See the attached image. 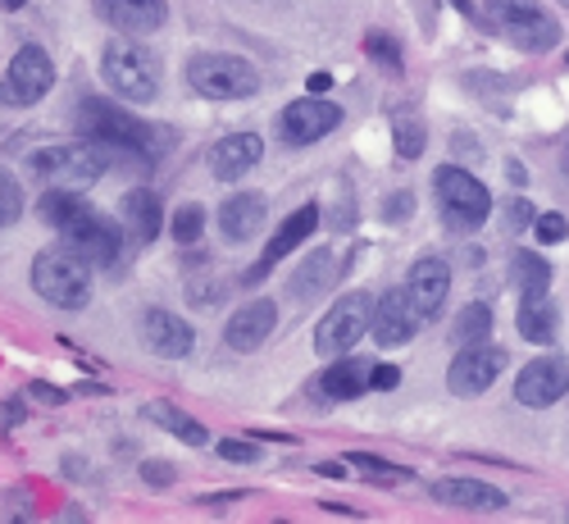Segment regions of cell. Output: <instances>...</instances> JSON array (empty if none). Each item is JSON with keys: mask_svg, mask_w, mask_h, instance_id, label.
Here are the masks:
<instances>
[{"mask_svg": "<svg viewBox=\"0 0 569 524\" xmlns=\"http://www.w3.org/2000/svg\"><path fill=\"white\" fill-rule=\"evenodd\" d=\"M78 128H82V137L101 141L110 156H128V160H141V165H156L173 147L169 128L141 123L137 115H128L110 101H82L78 106Z\"/></svg>", "mask_w": 569, "mask_h": 524, "instance_id": "cell-1", "label": "cell"}, {"mask_svg": "<svg viewBox=\"0 0 569 524\" xmlns=\"http://www.w3.org/2000/svg\"><path fill=\"white\" fill-rule=\"evenodd\" d=\"M106 147L101 141H56V147H41L28 156V174L46 187H73V192H87L106 178Z\"/></svg>", "mask_w": 569, "mask_h": 524, "instance_id": "cell-2", "label": "cell"}, {"mask_svg": "<svg viewBox=\"0 0 569 524\" xmlns=\"http://www.w3.org/2000/svg\"><path fill=\"white\" fill-rule=\"evenodd\" d=\"M32 293L56 310H82L91 301V265L69 247H46L32 260Z\"/></svg>", "mask_w": 569, "mask_h": 524, "instance_id": "cell-3", "label": "cell"}, {"mask_svg": "<svg viewBox=\"0 0 569 524\" xmlns=\"http://www.w3.org/2000/svg\"><path fill=\"white\" fill-rule=\"evenodd\" d=\"M101 78L114 97L147 106L160 97V60L151 51H141L137 41H106L101 51Z\"/></svg>", "mask_w": 569, "mask_h": 524, "instance_id": "cell-4", "label": "cell"}, {"mask_svg": "<svg viewBox=\"0 0 569 524\" xmlns=\"http://www.w3.org/2000/svg\"><path fill=\"white\" fill-rule=\"evenodd\" d=\"M488 14H492V28L515 46V51L542 56V51H556L560 46V23L538 6V0H488Z\"/></svg>", "mask_w": 569, "mask_h": 524, "instance_id": "cell-5", "label": "cell"}, {"mask_svg": "<svg viewBox=\"0 0 569 524\" xmlns=\"http://www.w3.org/2000/svg\"><path fill=\"white\" fill-rule=\"evenodd\" d=\"M433 192H438V210H442L451 233H473V228H483V219L492 215L488 187L460 165H442L433 174Z\"/></svg>", "mask_w": 569, "mask_h": 524, "instance_id": "cell-6", "label": "cell"}, {"mask_svg": "<svg viewBox=\"0 0 569 524\" xmlns=\"http://www.w3.org/2000/svg\"><path fill=\"white\" fill-rule=\"evenodd\" d=\"M187 82H192L206 101H247L260 91V78L242 56H219V51L192 56V65H187Z\"/></svg>", "mask_w": 569, "mask_h": 524, "instance_id": "cell-7", "label": "cell"}, {"mask_svg": "<svg viewBox=\"0 0 569 524\" xmlns=\"http://www.w3.org/2000/svg\"><path fill=\"white\" fill-rule=\"evenodd\" d=\"M373 324V297L369 293H347L338 306H328L319 328H315V352L319 356H347L351 347H360V338Z\"/></svg>", "mask_w": 569, "mask_h": 524, "instance_id": "cell-8", "label": "cell"}, {"mask_svg": "<svg viewBox=\"0 0 569 524\" xmlns=\"http://www.w3.org/2000/svg\"><path fill=\"white\" fill-rule=\"evenodd\" d=\"M51 87H56V65H51V56H46L41 46H19L14 60H10V69H6V78H0V106H14V110L37 106Z\"/></svg>", "mask_w": 569, "mask_h": 524, "instance_id": "cell-9", "label": "cell"}, {"mask_svg": "<svg viewBox=\"0 0 569 524\" xmlns=\"http://www.w3.org/2000/svg\"><path fill=\"white\" fill-rule=\"evenodd\" d=\"M60 233H64V243H69L91 269H110V265L119 260V251H123V228H119L114 219L97 215L91 206H87L78 219H69Z\"/></svg>", "mask_w": 569, "mask_h": 524, "instance_id": "cell-10", "label": "cell"}, {"mask_svg": "<svg viewBox=\"0 0 569 524\" xmlns=\"http://www.w3.org/2000/svg\"><path fill=\"white\" fill-rule=\"evenodd\" d=\"M506 347H492V343H473V347H460L451 369H447V388L456 397H483L497 378L506 374Z\"/></svg>", "mask_w": 569, "mask_h": 524, "instance_id": "cell-11", "label": "cell"}, {"mask_svg": "<svg viewBox=\"0 0 569 524\" xmlns=\"http://www.w3.org/2000/svg\"><path fill=\"white\" fill-rule=\"evenodd\" d=\"M342 123V110L333 106V101H323V97H310L306 101H292L288 110H282V119H278V137L288 141V147H310V141H319V137H328Z\"/></svg>", "mask_w": 569, "mask_h": 524, "instance_id": "cell-12", "label": "cell"}, {"mask_svg": "<svg viewBox=\"0 0 569 524\" xmlns=\"http://www.w3.org/2000/svg\"><path fill=\"white\" fill-rule=\"evenodd\" d=\"M419 328H423V315H419V306L410 301L406 283H401V288H392L383 301H373V324H369V333H373L378 347H401V343L415 338Z\"/></svg>", "mask_w": 569, "mask_h": 524, "instance_id": "cell-13", "label": "cell"}, {"mask_svg": "<svg viewBox=\"0 0 569 524\" xmlns=\"http://www.w3.org/2000/svg\"><path fill=\"white\" fill-rule=\"evenodd\" d=\"M565 393H569V365H565L560 356H538V360L525 365V374L515 378L519 406H533V411L560 402Z\"/></svg>", "mask_w": 569, "mask_h": 524, "instance_id": "cell-14", "label": "cell"}, {"mask_svg": "<svg viewBox=\"0 0 569 524\" xmlns=\"http://www.w3.org/2000/svg\"><path fill=\"white\" fill-rule=\"evenodd\" d=\"M141 343H147V352L160 356V360H182L187 352H192L197 333H192V324L178 319L173 310L151 306L147 315H141Z\"/></svg>", "mask_w": 569, "mask_h": 524, "instance_id": "cell-15", "label": "cell"}, {"mask_svg": "<svg viewBox=\"0 0 569 524\" xmlns=\"http://www.w3.org/2000/svg\"><path fill=\"white\" fill-rule=\"evenodd\" d=\"M406 288H410V301L419 306L423 324L438 319L442 306H447V293H451V269L442 256H423L410 265V278H406Z\"/></svg>", "mask_w": 569, "mask_h": 524, "instance_id": "cell-16", "label": "cell"}, {"mask_svg": "<svg viewBox=\"0 0 569 524\" xmlns=\"http://www.w3.org/2000/svg\"><path fill=\"white\" fill-rule=\"evenodd\" d=\"M315 228H319V206H315V201H310V206H301V210H292V219H282V228L269 237V247H264L260 265H251V269H247V283H260V278H264L282 256L297 251Z\"/></svg>", "mask_w": 569, "mask_h": 524, "instance_id": "cell-17", "label": "cell"}, {"mask_svg": "<svg viewBox=\"0 0 569 524\" xmlns=\"http://www.w3.org/2000/svg\"><path fill=\"white\" fill-rule=\"evenodd\" d=\"M260 160H264V141L256 132H232L210 151V174L219 182H237L242 174H251Z\"/></svg>", "mask_w": 569, "mask_h": 524, "instance_id": "cell-18", "label": "cell"}, {"mask_svg": "<svg viewBox=\"0 0 569 524\" xmlns=\"http://www.w3.org/2000/svg\"><path fill=\"white\" fill-rule=\"evenodd\" d=\"M97 14L110 28L128 32V37H147V32H156L164 23L169 6L164 0H97Z\"/></svg>", "mask_w": 569, "mask_h": 524, "instance_id": "cell-19", "label": "cell"}, {"mask_svg": "<svg viewBox=\"0 0 569 524\" xmlns=\"http://www.w3.org/2000/svg\"><path fill=\"white\" fill-rule=\"evenodd\" d=\"M273 324H278V306L260 297V301L242 306V310L228 319V333H223V338H228L232 352H256V347L269 338V333H273Z\"/></svg>", "mask_w": 569, "mask_h": 524, "instance_id": "cell-20", "label": "cell"}, {"mask_svg": "<svg viewBox=\"0 0 569 524\" xmlns=\"http://www.w3.org/2000/svg\"><path fill=\"white\" fill-rule=\"evenodd\" d=\"M264 224V197L260 192H237L219 206V233L228 237V243H251V237L260 233Z\"/></svg>", "mask_w": 569, "mask_h": 524, "instance_id": "cell-21", "label": "cell"}, {"mask_svg": "<svg viewBox=\"0 0 569 524\" xmlns=\"http://www.w3.org/2000/svg\"><path fill=\"white\" fill-rule=\"evenodd\" d=\"M123 233L137 247H151L160 237V197L151 192V187H132V192L123 197Z\"/></svg>", "mask_w": 569, "mask_h": 524, "instance_id": "cell-22", "label": "cell"}, {"mask_svg": "<svg viewBox=\"0 0 569 524\" xmlns=\"http://www.w3.org/2000/svg\"><path fill=\"white\" fill-rule=\"evenodd\" d=\"M433 497L447 506H460V511H501L506 506V493L492 484H479V479H438Z\"/></svg>", "mask_w": 569, "mask_h": 524, "instance_id": "cell-23", "label": "cell"}, {"mask_svg": "<svg viewBox=\"0 0 569 524\" xmlns=\"http://www.w3.org/2000/svg\"><path fill=\"white\" fill-rule=\"evenodd\" d=\"M342 269H338V260H333V251H310L306 260H301V269H292V278H288V293L297 297V301H315V297H323V288L333 283Z\"/></svg>", "mask_w": 569, "mask_h": 524, "instance_id": "cell-24", "label": "cell"}, {"mask_svg": "<svg viewBox=\"0 0 569 524\" xmlns=\"http://www.w3.org/2000/svg\"><path fill=\"white\" fill-rule=\"evenodd\" d=\"M369 369L360 365V360H351V356H338L333 365H328L323 374H319V393L328 397V402H356L365 388H369V378H365Z\"/></svg>", "mask_w": 569, "mask_h": 524, "instance_id": "cell-25", "label": "cell"}, {"mask_svg": "<svg viewBox=\"0 0 569 524\" xmlns=\"http://www.w3.org/2000/svg\"><path fill=\"white\" fill-rule=\"evenodd\" d=\"M510 288L519 293V301H538L551 293V265L538 251H515L510 260Z\"/></svg>", "mask_w": 569, "mask_h": 524, "instance_id": "cell-26", "label": "cell"}, {"mask_svg": "<svg viewBox=\"0 0 569 524\" xmlns=\"http://www.w3.org/2000/svg\"><path fill=\"white\" fill-rule=\"evenodd\" d=\"M147 415H151V419L164 428V434L182 438L187 447H206V443H210V434H206V428H201L192 415H182L173 402H151V406H147Z\"/></svg>", "mask_w": 569, "mask_h": 524, "instance_id": "cell-27", "label": "cell"}, {"mask_svg": "<svg viewBox=\"0 0 569 524\" xmlns=\"http://www.w3.org/2000/svg\"><path fill=\"white\" fill-rule=\"evenodd\" d=\"M87 210V201L73 192V187H46V192L37 197V215L51 224V228H64L69 219H78Z\"/></svg>", "mask_w": 569, "mask_h": 524, "instance_id": "cell-28", "label": "cell"}, {"mask_svg": "<svg viewBox=\"0 0 569 524\" xmlns=\"http://www.w3.org/2000/svg\"><path fill=\"white\" fill-rule=\"evenodd\" d=\"M556 328H560V319L547 297L519 306V333H525V343H556Z\"/></svg>", "mask_w": 569, "mask_h": 524, "instance_id": "cell-29", "label": "cell"}, {"mask_svg": "<svg viewBox=\"0 0 569 524\" xmlns=\"http://www.w3.org/2000/svg\"><path fill=\"white\" fill-rule=\"evenodd\" d=\"M488 333H492V310L483 301H469L451 324V343L456 347H473V343H488Z\"/></svg>", "mask_w": 569, "mask_h": 524, "instance_id": "cell-30", "label": "cell"}, {"mask_svg": "<svg viewBox=\"0 0 569 524\" xmlns=\"http://www.w3.org/2000/svg\"><path fill=\"white\" fill-rule=\"evenodd\" d=\"M347 469L365 474V479H373V484H410V479H415V474H410L406 465L378 461V456H369V452H347Z\"/></svg>", "mask_w": 569, "mask_h": 524, "instance_id": "cell-31", "label": "cell"}, {"mask_svg": "<svg viewBox=\"0 0 569 524\" xmlns=\"http://www.w3.org/2000/svg\"><path fill=\"white\" fill-rule=\"evenodd\" d=\"M392 141H397V160H419L423 141H429V128L419 119H401V123H392Z\"/></svg>", "mask_w": 569, "mask_h": 524, "instance_id": "cell-32", "label": "cell"}, {"mask_svg": "<svg viewBox=\"0 0 569 524\" xmlns=\"http://www.w3.org/2000/svg\"><path fill=\"white\" fill-rule=\"evenodd\" d=\"M201 233H206V206H178L173 210V237H178V247L201 243Z\"/></svg>", "mask_w": 569, "mask_h": 524, "instance_id": "cell-33", "label": "cell"}, {"mask_svg": "<svg viewBox=\"0 0 569 524\" xmlns=\"http://www.w3.org/2000/svg\"><path fill=\"white\" fill-rule=\"evenodd\" d=\"M23 219V187L10 169H0V228H10Z\"/></svg>", "mask_w": 569, "mask_h": 524, "instance_id": "cell-34", "label": "cell"}, {"mask_svg": "<svg viewBox=\"0 0 569 524\" xmlns=\"http://www.w3.org/2000/svg\"><path fill=\"white\" fill-rule=\"evenodd\" d=\"M365 51H369L373 65H383L388 73H401V46H397L388 32H369V37H365Z\"/></svg>", "mask_w": 569, "mask_h": 524, "instance_id": "cell-35", "label": "cell"}, {"mask_svg": "<svg viewBox=\"0 0 569 524\" xmlns=\"http://www.w3.org/2000/svg\"><path fill=\"white\" fill-rule=\"evenodd\" d=\"M223 283L219 278H192V283H187V301H192V306H201V310H210V306H219L223 301Z\"/></svg>", "mask_w": 569, "mask_h": 524, "instance_id": "cell-36", "label": "cell"}, {"mask_svg": "<svg viewBox=\"0 0 569 524\" xmlns=\"http://www.w3.org/2000/svg\"><path fill=\"white\" fill-rule=\"evenodd\" d=\"M533 233H538V243L556 247V243H565L569 224H565V215H538V219H533Z\"/></svg>", "mask_w": 569, "mask_h": 524, "instance_id": "cell-37", "label": "cell"}, {"mask_svg": "<svg viewBox=\"0 0 569 524\" xmlns=\"http://www.w3.org/2000/svg\"><path fill=\"white\" fill-rule=\"evenodd\" d=\"M214 452H219L223 461H232V465H256V461H260L256 443H242V438H223Z\"/></svg>", "mask_w": 569, "mask_h": 524, "instance_id": "cell-38", "label": "cell"}, {"mask_svg": "<svg viewBox=\"0 0 569 524\" xmlns=\"http://www.w3.org/2000/svg\"><path fill=\"white\" fill-rule=\"evenodd\" d=\"M141 479H147L151 488H169V484L178 479V469L164 465V461H141Z\"/></svg>", "mask_w": 569, "mask_h": 524, "instance_id": "cell-39", "label": "cell"}, {"mask_svg": "<svg viewBox=\"0 0 569 524\" xmlns=\"http://www.w3.org/2000/svg\"><path fill=\"white\" fill-rule=\"evenodd\" d=\"M538 215H533V206L525 201V197H515L510 201V210H506V233H519V228H525V224H533Z\"/></svg>", "mask_w": 569, "mask_h": 524, "instance_id": "cell-40", "label": "cell"}, {"mask_svg": "<svg viewBox=\"0 0 569 524\" xmlns=\"http://www.w3.org/2000/svg\"><path fill=\"white\" fill-rule=\"evenodd\" d=\"M397 384H401V369H397V365H373V369H369V388L392 393Z\"/></svg>", "mask_w": 569, "mask_h": 524, "instance_id": "cell-41", "label": "cell"}, {"mask_svg": "<svg viewBox=\"0 0 569 524\" xmlns=\"http://www.w3.org/2000/svg\"><path fill=\"white\" fill-rule=\"evenodd\" d=\"M28 419V406L19 402V397H10V402H0V428H19Z\"/></svg>", "mask_w": 569, "mask_h": 524, "instance_id": "cell-42", "label": "cell"}, {"mask_svg": "<svg viewBox=\"0 0 569 524\" xmlns=\"http://www.w3.org/2000/svg\"><path fill=\"white\" fill-rule=\"evenodd\" d=\"M28 397H32V402H46V406L69 402V393H60V388H51V384H32V388H28Z\"/></svg>", "mask_w": 569, "mask_h": 524, "instance_id": "cell-43", "label": "cell"}, {"mask_svg": "<svg viewBox=\"0 0 569 524\" xmlns=\"http://www.w3.org/2000/svg\"><path fill=\"white\" fill-rule=\"evenodd\" d=\"M410 215V192H397L388 206H383V219H406Z\"/></svg>", "mask_w": 569, "mask_h": 524, "instance_id": "cell-44", "label": "cell"}, {"mask_svg": "<svg viewBox=\"0 0 569 524\" xmlns=\"http://www.w3.org/2000/svg\"><path fill=\"white\" fill-rule=\"evenodd\" d=\"M306 87L315 91V97H323V91H328V87H333V82H328V73H310V82H306Z\"/></svg>", "mask_w": 569, "mask_h": 524, "instance_id": "cell-45", "label": "cell"}, {"mask_svg": "<svg viewBox=\"0 0 569 524\" xmlns=\"http://www.w3.org/2000/svg\"><path fill=\"white\" fill-rule=\"evenodd\" d=\"M315 469H319V474H328V479H333V474H342L347 465H338V461H328V465H315Z\"/></svg>", "mask_w": 569, "mask_h": 524, "instance_id": "cell-46", "label": "cell"}, {"mask_svg": "<svg viewBox=\"0 0 569 524\" xmlns=\"http://www.w3.org/2000/svg\"><path fill=\"white\" fill-rule=\"evenodd\" d=\"M451 6H456V10H460V14H465V19H469V14H473V0H451Z\"/></svg>", "mask_w": 569, "mask_h": 524, "instance_id": "cell-47", "label": "cell"}, {"mask_svg": "<svg viewBox=\"0 0 569 524\" xmlns=\"http://www.w3.org/2000/svg\"><path fill=\"white\" fill-rule=\"evenodd\" d=\"M565 174H569V137H565Z\"/></svg>", "mask_w": 569, "mask_h": 524, "instance_id": "cell-48", "label": "cell"}, {"mask_svg": "<svg viewBox=\"0 0 569 524\" xmlns=\"http://www.w3.org/2000/svg\"><path fill=\"white\" fill-rule=\"evenodd\" d=\"M560 6H565V10H569V0H560Z\"/></svg>", "mask_w": 569, "mask_h": 524, "instance_id": "cell-49", "label": "cell"}]
</instances>
